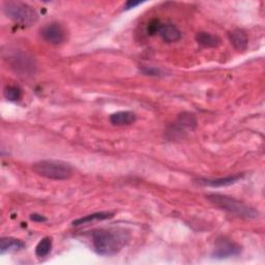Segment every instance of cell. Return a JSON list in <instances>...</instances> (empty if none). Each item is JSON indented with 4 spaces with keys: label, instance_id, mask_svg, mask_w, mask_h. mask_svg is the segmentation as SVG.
Instances as JSON below:
<instances>
[{
    "label": "cell",
    "instance_id": "1",
    "mask_svg": "<svg viewBox=\"0 0 265 265\" xmlns=\"http://www.w3.org/2000/svg\"><path fill=\"white\" fill-rule=\"evenodd\" d=\"M130 236L124 230L99 229L92 233V246L100 256H113L119 253L129 241Z\"/></svg>",
    "mask_w": 265,
    "mask_h": 265
},
{
    "label": "cell",
    "instance_id": "2",
    "mask_svg": "<svg viewBox=\"0 0 265 265\" xmlns=\"http://www.w3.org/2000/svg\"><path fill=\"white\" fill-rule=\"evenodd\" d=\"M207 200L213 203L215 206L226 210L227 213L232 214L234 216L240 217V218H246V219H254L258 217V211L247 205L246 203L226 196V195H220V194H210L206 196Z\"/></svg>",
    "mask_w": 265,
    "mask_h": 265
},
{
    "label": "cell",
    "instance_id": "3",
    "mask_svg": "<svg viewBox=\"0 0 265 265\" xmlns=\"http://www.w3.org/2000/svg\"><path fill=\"white\" fill-rule=\"evenodd\" d=\"M32 169L37 175L53 180H66L74 174V168L70 163L57 160L39 161L32 165Z\"/></svg>",
    "mask_w": 265,
    "mask_h": 265
},
{
    "label": "cell",
    "instance_id": "4",
    "mask_svg": "<svg viewBox=\"0 0 265 265\" xmlns=\"http://www.w3.org/2000/svg\"><path fill=\"white\" fill-rule=\"evenodd\" d=\"M5 13L6 15L15 21L24 26H30L37 21L38 15L33 8L23 3L9 2L5 4Z\"/></svg>",
    "mask_w": 265,
    "mask_h": 265
},
{
    "label": "cell",
    "instance_id": "5",
    "mask_svg": "<svg viewBox=\"0 0 265 265\" xmlns=\"http://www.w3.org/2000/svg\"><path fill=\"white\" fill-rule=\"evenodd\" d=\"M240 253H241V247L238 243L230 239L221 238L217 240L214 252L211 254V256L216 259H227V258L238 256Z\"/></svg>",
    "mask_w": 265,
    "mask_h": 265
},
{
    "label": "cell",
    "instance_id": "6",
    "mask_svg": "<svg viewBox=\"0 0 265 265\" xmlns=\"http://www.w3.org/2000/svg\"><path fill=\"white\" fill-rule=\"evenodd\" d=\"M40 35L47 43L59 45L66 40L67 34L64 27L58 23H50L40 30Z\"/></svg>",
    "mask_w": 265,
    "mask_h": 265
},
{
    "label": "cell",
    "instance_id": "7",
    "mask_svg": "<svg viewBox=\"0 0 265 265\" xmlns=\"http://www.w3.org/2000/svg\"><path fill=\"white\" fill-rule=\"evenodd\" d=\"M197 127V119L193 113L184 112L180 114L176 120V123L171 127L170 134L182 135L187 131H192Z\"/></svg>",
    "mask_w": 265,
    "mask_h": 265
},
{
    "label": "cell",
    "instance_id": "8",
    "mask_svg": "<svg viewBox=\"0 0 265 265\" xmlns=\"http://www.w3.org/2000/svg\"><path fill=\"white\" fill-rule=\"evenodd\" d=\"M243 174H237L227 177H221V178H199L196 180V182L203 187H210V188H223V187H229L234 184H236L239 179H241Z\"/></svg>",
    "mask_w": 265,
    "mask_h": 265
},
{
    "label": "cell",
    "instance_id": "9",
    "mask_svg": "<svg viewBox=\"0 0 265 265\" xmlns=\"http://www.w3.org/2000/svg\"><path fill=\"white\" fill-rule=\"evenodd\" d=\"M229 39L237 51H246L249 46V37L242 29L236 28L229 32Z\"/></svg>",
    "mask_w": 265,
    "mask_h": 265
},
{
    "label": "cell",
    "instance_id": "10",
    "mask_svg": "<svg viewBox=\"0 0 265 265\" xmlns=\"http://www.w3.org/2000/svg\"><path fill=\"white\" fill-rule=\"evenodd\" d=\"M158 35L167 43H175L181 38L180 30L173 24H162Z\"/></svg>",
    "mask_w": 265,
    "mask_h": 265
},
{
    "label": "cell",
    "instance_id": "11",
    "mask_svg": "<svg viewBox=\"0 0 265 265\" xmlns=\"http://www.w3.org/2000/svg\"><path fill=\"white\" fill-rule=\"evenodd\" d=\"M137 119V115L132 111H119L110 116V121L114 126H130Z\"/></svg>",
    "mask_w": 265,
    "mask_h": 265
},
{
    "label": "cell",
    "instance_id": "12",
    "mask_svg": "<svg viewBox=\"0 0 265 265\" xmlns=\"http://www.w3.org/2000/svg\"><path fill=\"white\" fill-rule=\"evenodd\" d=\"M24 248L25 243L20 239H16L13 237H4L0 240V253H2V255L9 252L20 251Z\"/></svg>",
    "mask_w": 265,
    "mask_h": 265
},
{
    "label": "cell",
    "instance_id": "13",
    "mask_svg": "<svg viewBox=\"0 0 265 265\" xmlns=\"http://www.w3.org/2000/svg\"><path fill=\"white\" fill-rule=\"evenodd\" d=\"M196 40L199 45L205 48H217L221 44V38L219 36L204 31L196 34Z\"/></svg>",
    "mask_w": 265,
    "mask_h": 265
},
{
    "label": "cell",
    "instance_id": "14",
    "mask_svg": "<svg viewBox=\"0 0 265 265\" xmlns=\"http://www.w3.org/2000/svg\"><path fill=\"white\" fill-rule=\"evenodd\" d=\"M113 217H114V215L111 213H95V214H91V215H88L83 218L75 220L73 222V226H80V225H84V224L91 223L94 221H104L107 219H111Z\"/></svg>",
    "mask_w": 265,
    "mask_h": 265
},
{
    "label": "cell",
    "instance_id": "15",
    "mask_svg": "<svg viewBox=\"0 0 265 265\" xmlns=\"http://www.w3.org/2000/svg\"><path fill=\"white\" fill-rule=\"evenodd\" d=\"M52 249V239L50 237L43 238L35 248V255L39 258L46 257L50 254Z\"/></svg>",
    "mask_w": 265,
    "mask_h": 265
},
{
    "label": "cell",
    "instance_id": "16",
    "mask_svg": "<svg viewBox=\"0 0 265 265\" xmlns=\"http://www.w3.org/2000/svg\"><path fill=\"white\" fill-rule=\"evenodd\" d=\"M5 97L10 101H17L22 96V90L18 86H7L4 90Z\"/></svg>",
    "mask_w": 265,
    "mask_h": 265
},
{
    "label": "cell",
    "instance_id": "17",
    "mask_svg": "<svg viewBox=\"0 0 265 265\" xmlns=\"http://www.w3.org/2000/svg\"><path fill=\"white\" fill-rule=\"evenodd\" d=\"M161 26H162V23L158 20H156V19L151 20L147 25V33L150 35L158 33V30H160Z\"/></svg>",
    "mask_w": 265,
    "mask_h": 265
},
{
    "label": "cell",
    "instance_id": "18",
    "mask_svg": "<svg viewBox=\"0 0 265 265\" xmlns=\"http://www.w3.org/2000/svg\"><path fill=\"white\" fill-rule=\"evenodd\" d=\"M142 73L147 75V76H161L162 75V71L155 69V68H143Z\"/></svg>",
    "mask_w": 265,
    "mask_h": 265
},
{
    "label": "cell",
    "instance_id": "19",
    "mask_svg": "<svg viewBox=\"0 0 265 265\" xmlns=\"http://www.w3.org/2000/svg\"><path fill=\"white\" fill-rule=\"evenodd\" d=\"M30 220H32L33 222H36V223H43V222H47L48 221V219L46 217L37 215V214L30 215Z\"/></svg>",
    "mask_w": 265,
    "mask_h": 265
},
{
    "label": "cell",
    "instance_id": "20",
    "mask_svg": "<svg viewBox=\"0 0 265 265\" xmlns=\"http://www.w3.org/2000/svg\"><path fill=\"white\" fill-rule=\"evenodd\" d=\"M142 3L141 2H128L127 4H126V7H125V10H131V9H134V8H136L137 6H139V5H141Z\"/></svg>",
    "mask_w": 265,
    "mask_h": 265
}]
</instances>
